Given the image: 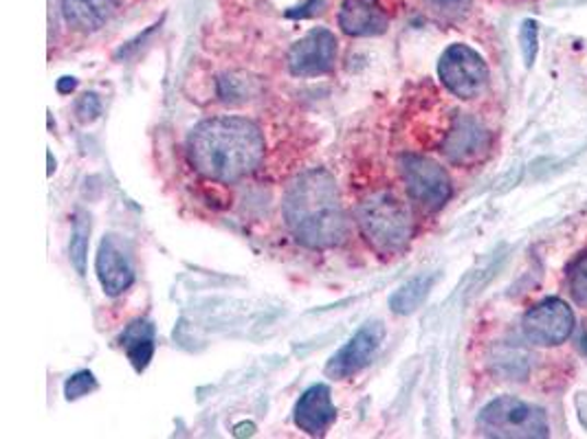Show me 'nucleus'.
Instances as JSON below:
<instances>
[{
  "mask_svg": "<svg viewBox=\"0 0 587 439\" xmlns=\"http://www.w3.org/2000/svg\"><path fill=\"white\" fill-rule=\"evenodd\" d=\"M187 157L200 176L216 183H235L262 163L264 137L244 117L205 119L189 132Z\"/></svg>",
  "mask_w": 587,
  "mask_h": 439,
  "instance_id": "obj_1",
  "label": "nucleus"
},
{
  "mask_svg": "<svg viewBox=\"0 0 587 439\" xmlns=\"http://www.w3.org/2000/svg\"><path fill=\"white\" fill-rule=\"evenodd\" d=\"M281 211L292 238L313 251L339 246L348 233L337 181L326 170H309L292 181Z\"/></svg>",
  "mask_w": 587,
  "mask_h": 439,
  "instance_id": "obj_2",
  "label": "nucleus"
},
{
  "mask_svg": "<svg viewBox=\"0 0 587 439\" xmlns=\"http://www.w3.org/2000/svg\"><path fill=\"white\" fill-rule=\"evenodd\" d=\"M357 222L366 240L385 255L403 251L414 233L410 209L392 192H377L366 198L357 209Z\"/></svg>",
  "mask_w": 587,
  "mask_h": 439,
  "instance_id": "obj_3",
  "label": "nucleus"
},
{
  "mask_svg": "<svg viewBox=\"0 0 587 439\" xmlns=\"http://www.w3.org/2000/svg\"><path fill=\"white\" fill-rule=\"evenodd\" d=\"M477 428L482 435L499 439L550 437V421L545 411L513 395H502L488 402L477 415Z\"/></svg>",
  "mask_w": 587,
  "mask_h": 439,
  "instance_id": "obj_4",
  "label": "nucleus"
},
{
  "mask_svg": "<svg viewBox=\"0 0 587 439\" xmlns=\"http://www.w3.org/2000/svg\"><path fill=\"white\" fill-rule=\"evenodd\" d=\"M438 76L445 89L460 100L480 97L488 84V67L484 58L467 45H451L440 56Z\"/></svg>",
  "mask_w": 587,
  "mask_h": 439,
  "instance_id": "obj_5",
  "label": "nucleus"
},
{
  "mask_svg": "<svg viewBox=\"0 0 587 439\" xmlns=\"http://www.w3.org/2000/svg\"><path fill=\"white\" fill-rule=\"evenodd\" d=\"M410 198L427 211H438L451 198V178L436 161L421 154H405L399 161Z\"/></svg>",
  "mask_w": 587,
  "mask_h": 439,
  "instance_id": "obj_6",
  "label": "nucleus"
},
{
  "mask_svg": "<svg viewBox=\"0 0 587 439\" xmlns=\"http://www.w3.org/2000/svg\"><path fill=\"white\" fill-rule=\"evenodd\" d=\"M521 327L532 345L554 347L569 338L574 330V312L561 299H545L526 312Z\"/></svg>",
  "mask_w": 587,
  "mask_h": 439,
  "instance_id": "obj_7",
  "label": "nucleus"
},
{
  "mask_svg": "<svg viewBox=\"0 0 587 439\" xmlns=\"http://www.w3.org/2000/svg\"><path fill=\"white\" fill-rule=\"evenodd\" d=\"M337 38L331 30L318 27L288 51V71L296 78H320L335 69Z\"/></svg>",
  "mask_w": 587,
  "mask_h": 439,
  "instance_id": "obj_8",
  "label": "nucleus"
},
{
  "mask_svg": "<svg viewBox=\"0 0 587 439\" xmlns=\"http://www.w3.org/2000/svg\"><path fill=\"white\" fill-rule=\"evenodd\" d=\"M385 338V325L381 321H368L355 336L329 360L326 376L333 380H346L366 369Z\"/></svg>",
  "mask_w": 587,
  "mask_h": 439,
  "instance_id": "obj_9",
  "label": "nucleus"
},
{
  "mask_svg": "<svg viewBox=\"0 0 587 439\" xmlns=\"http://www.w3.org/2000/svg\"><path fill=\"white\" fill-rule=\"evenodd\" d=\"M491 150V135L488 130L471 115H458L453 122L442 152L456 165H471L480 161Z\"/></svg>",
  "mask_w": 587,
  "mask_h": 439,
  "instance_id": "obj_10",
  "label": "nucleus"
},
{
  "mask_svg": "<svg viewBox=\"0 0 587 439\" xmlns=\"http://www.w3.org/2000/svg\"><path fill=\"white\" fill-rule=\"evenodd\" d=\"M95 270H97V279L108 297L124 294L135 281V270H133L130 257L124 251V244L115 235H106L102 240L100 251H97V259H95Z\"/></svg>",
  "mask_w": 587,
  "mask_h": 439,
  "instance_id": "obj_11",
  "label": "nucleus"
},
{
  "mask_svg": "<svg viewBox=\"0 0 587 439\" xmlns=\"http://www.w3.org/2000/svg\"><path fill=\"white\" fill-rule=\"evenodd\" d=\"M337 417L329 384L309 386L296 404V424L309 435H324Z\"/></svg>",
  "mask_w": 587,
  "mask_h": 439,
  "instance_id": "obj_12",
  "label": "nucleus"
},
{
  "mask_svg": "<svg viewBox=\"0 0 587 439\" xmlns=\"http://www.w3.org/2000/svg\"><path fill=\"white\" fill-rule=\"evenodd\" d=\"M388 14L379 0H344L339 27L353 38H372L388 32Z\"/></svg>",
  "mask_w": 587,
  "mask_h": 439,
  "instance_id": "obj_13",
  "label": "nucleus"
},
{
  "mask_svg": "<svg viewBox=\"0 0 587 439\" xmlns=\"http://www.w3.org/2000/svg\"><path fill=\"white\" fill-rule=\"evenodd\" d=\"M65 19L80 32H97L117 10V0H62Z\"/></svg>",
  "mask_w": 587,
  "mask_h": 439,
  "instance_id": "obj_14",
  "label": "nucleus"
},
{
  "mask_svg": "<svg viewBox=\"0 0 587 439\" xmlns=\"http://www.w3.org/2000/svg\"><path fill=\"white\" fill-rule=\"evenodd\" d=\"M119 345L124 347L135 371H143L154 356V325L146 319H137L119 336Z\"/></svg>",
  "mask_w": 587,
  "mask_h": 439,
  "instance_id": "obj_15",
  "label": "nucleus"
},
{
  "mask_svg": "<svg viewBox=\"0 0 587 439\" xmlns=\"http://www.w3.org/2000/svg\"><path fill=\"white\" fill-rule=\"evenodd\" d=\"M436 277L434 275H421L414 277L412 281H407L405 286H401L392 297H390V310L394 314L407 316L412 312H416L421 308V303L427 299L431 286H434Z\"/></svg>",
  "mask_w": 587,
  "mask_h": 439,
  "instance_id": "obj_16",
  "label": "nucleus"
},
{
  "mask_svg": "<svg viewBox=\"0 0 587 439\" xmlns=\"http://www.w3.org/2000/svg\"><path fill=\"white\" fill-rule=\"evenodd\" d=\"M89 235H91V220L87 213H78L73 222L71 244H69V257L71 264L80 275L87 273V257H89Z\"/></svg>",
  "mask_w": 587,
  "mask_h": 439,
  "instance_id": "obj_17",
  "label": "nucleus"
},
{
  "mask_svg": "<svg viewBox=\"0 0 587 439\" xmlns=\"http://www.w3.org/2000/svg\"><path fill=\"white\" fill-rule=\"evenodd\" d=\"M569 294L578 305H587V255H580L567 270Z\"/></svg>",
  "mask_w": 587,
  "mask_h": 439,
  "instance_id": "obj_18",
  "label": "nucleus"
},
{
  "mask_svg": "<svg viewBox=\"0 0 587 439\" xmlns=\"http://www.w3.org/2000/svg\"><path fill=\"white\" fill-rule=\"evenodd\" d=\"M95 389H97L95 376L91 371H78L67 380L65 395H67V400H80V397L93 393Z\"/></svg>",
  "mask_w": 587,
  "mask_h": 439,
  "instance_id": "obj_19",
  "label": "nucleus"
},
{
  "mask_svg": "<svg viewBox=\"0 0 587 439\" xmlns=\"http://www.w3.org/2000/svg\"><path fill=\"white\" fill-rule=\"evenodd\" d=\"M519 43H521V54L526 67H532L537 60V49H539V27L534 21H526L519 32Z\"/></svg>",
  "mask_w": 587,
  "mask_h": 439,
  "instance_id": "obj_20",
  "label": "nucleus"
},
{
  "mask_svg": "<svg viewBox=\"0 0 587 439\" xmlns=\"http://www.w3.org/2000/svg\"><path fill=\"white\" fill-rule=\"evenodd\" d=\"M102 113V104L95 93H87L78 104V117L82 122H93Z\"/></svg>",
  "mask_w": 587,
  "mask_h": 439,
  "instance_id": "obj_21",
  "label": "nucleus"
},
{
  "mask_svg": "<svg viewBox=\"0 0 587 439\" xmlns=\"http://www.w3.org/2000/svg\"><path fill=\"white\" fill-rule=\"evenodd\" d=\"M427 5H431L434 10L438 12H447V14H453V12H462L471 5V0H425Z\"/></svg>",
  "mask_w": 587,
  "mask_h": 439,
  "instance_id": "obj_22",
  "label": "nucleus"
},
{
  "mask_svg": "<svg viewBox=\"0 0 587 439\" xmlns=\"http://www.w3.org/2000/svg\"><path fill=\"white\" fill-rule=\"evenodd\" d=\"M76 86H78L76 78H62V80L58 82V91H60V93H71Z\"/></svg>",
  "mask_w": 587,
  "mask_h": 439,
  "instance_id": "obj_23",
  "label": "nucleus"
}]
</instances>
